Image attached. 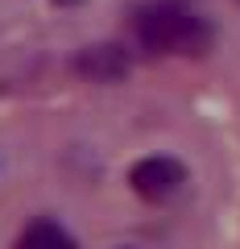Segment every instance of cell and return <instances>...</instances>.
Segmentation results:
<instances>
[{
    "label": "cell",
    "instance_id": "3957f363",
    "mask_svg": "<svg viewBox=\"0 0 240 249\" xmlns=\"http://www.w3.org/2000/svg\"><path fill=\"white\" fill-rule=\"evenodd\" d=\"M133 71V54L116 42H99V46H83L75 54V75L87 83H120Z\"/></svg>",
    "mask_w": 240,
    "mask_h": 249
},
{
    "label": "cell",
    "instance_id": "7a4b0ae2",
    "mask_svg": "<svg viewBox=\"0 0 240 249\" xmlns=\"http://www.w3.org/2000/svg\"><path fill=\"white\" fill-rule=\"evenodd\" d=\"M128 183H133V191L141 199L161 204V199H170L174 191H182L187 170H182V162L166 158V154H153V158H141L133 170H128Z\"/></svg>",
    "mask_w": 240,
    "mask_h": 249
},
{
    "label": "cell",
    "instance_id": "277c9868",
    "mask_svg": "<svg viewBox=\"0 0 240 249\" xmlns=\"http://www.w3.org/2000/svg\"><path fill=\"white\" fill-rule=\"evenodd\" d=\"M17 249H79V245H75V237L63 229V224H54V220H33V224H25V229H21Z\"/></svg>",
    "mask_w": 240,
    "mask_h": 249
},
{
    "label": "cell",
    "instance_id": "6da1fadb",
    "mask_svg": "<svg viewBox=\"0 0 240 249\" xmlns=\"http://www.w3.org/2000/svg\"><path fill=\"white\" fill-rule=\"evenodd\" d=\"M137 46L149 54H207L211 50V21L191 0H145L133 13Z\"/></svg>",
    "mask_w": 240,
    "mask_h": 249
}]
</instances>
